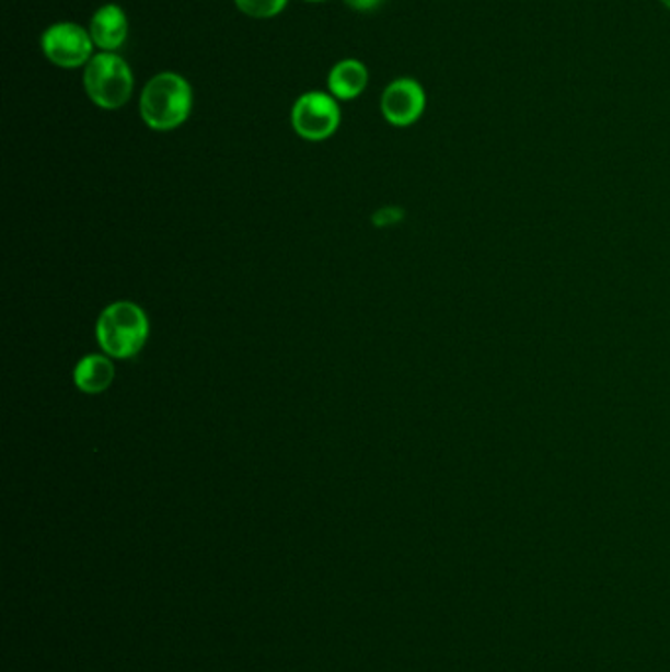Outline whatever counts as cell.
Returning <instances> with one entry per match:
<instances>
[{"label": "cell", "instance_id": "cell-5", "mask_svg": "<svg viewBox=\"0 0 670 672\" xmlns=\"http://www.w3.org/2000/svg\"><path fill=\"white\" fill-rule=\"evenodd\" d=\"M291 126L309 142H323L340 126V106L328 91H307L291 106Z\"/></svg>", "mask_w": 670, "mask_h": 672}, {"label": "cell", "instance_id": "cell-10", "mask_svg": "<svg viewBox=\"0 0 670 672\" xmlns=\"http://www.w3.org/2000/svg\"><path fill=\"white\" fill-rule=\"evenodd\" d=\"M234 4L249 19L269 20L288 9L289 0H234Z\"/></svg>", "mask_w": 670, "mask_h": 672}, {"label": "cell", "instance_id": "cell-12", "mask_svg": "<svg viewBox=\"0 0 670 672\" xmlns=\"http://www.w3.org/2000/svg\"><path fill=\"white\" fill-rule=\"evenodd\" d=\"M662 4H665V7H667V9L670 10V0H661Z\"/></svg>", "mask_w": 670, "mask_h": 672}, {"label": "cell", "instance_id": "cell-3", "mask_svg": "<svg viewBox=\"0 0 670 672\" xmlns=\"http://www.w3.org/2000/svg\"><path fill=\"white\" fill-rule=\"evenodd\" d=\"M150 333L145 311L130 301L113 303L96 321V340L106 355L130 358L138 355Z\"/></svg>", "mask_w": 670, "mask_h": 672}, {"label": "cell", "instance_id": "cell-6", "mask_svg": "<svg viewBox=\"0 0 670 672\" xmlns=\"http://www.w3.org/2000/svg\"><path fill=\"white\" fill-rule=\"evenodd\" d=\"M380 108L383 118L392 126L405 128L415 125L427 108L425 86L413 78L393 79L383 89Z\"/></svg>", "mask_w": 670, "mask_h": 672}, {"label": "cell", "instance_id": "cell-4", "mask_svg": "<svg viewBox=\"0 0 670 672\" xmlns=\"http://www.w3.org/2000/svg\"><path fill=\"white\" fill-rule=\"evenodd\" d=\"M39 48L51 66L61 69L85 68L95 56V44L89 28L76 22H56L44 30Z\"/></svg>", "mask_w": 670, "mask_h": 672}, {"label": "cell", "instance_id": "cell-9", "mask_svg": "<svg viewBox=\"0 0 670 672\" xmlns=\"http://www.w3.org/2000/svg\"><path fill=\"white\" fill-rule=\"evenodd\" d=\"M76 385L85 394H101L113 384L115 380V366L106 356H85L73 372Z\"/></svg>", "mask_w": 670, "mask_h": 672}, {"label": "cell", "instance_id": "cell-8", "mask_svg": "<svg viewBox=\"0 0 670 672\" xmlns=\"http://www.w3.org/2000/svg\"><path fill=\"white\" fill-rule=\"evenodd\" d=\"M370 81V73L365 61L346 58L336 61L326 76V91L336 101H355L362 95Z\"/></svg>", "mask_w": 670, "mask_h": 672}, {"label": "cell", "instance_id": "cell-2", "mask_svg": "<svg viewBox=\"0 0 670 672\" xmlns=\"http://www.w3.org/2000/svg\"><path fill=\"white\" fill-rule=\"evenodd\" d=\"M135 73L123 56L96 51L83 68V86L93 105L103 111H118L132 99Z\"/></svg>", "mask_w": 670, "mask_h": 672}, {"label": "cell", "instance_id": "cell-13", "mask_svg": "<svg viewBox=\"0 0 670 672\" xmlns=\"http://www.w3.org/2000/svg\"><path fill=\"white\" fill-rule=\"evenodd\" d=\"M305 2H325V0H305Z\"/></svg>", "mask_w": 670, "mask_h": 672}, {"label": "cell", "instance_id": "cell-1", "mask_svg": "<svg viewBox=\"0 0 670 672\" xmlns=\"http://www.w3.org/2000/svg\"><path fill=\"white\" fill-rule=\"evenodd\" d=\"M193 111V86L182 73L162 71L146 81L140 95V116L155 132L175 130Z\"/></svg>", "mask_w": 670, "mask_h": 672}, {"label": "cell", "instance_id": "cell-7", "mask_svg": "<svg viewBox=\"0 0 670 672\" xmlns=\"http://www.w3.org/2000/svg\"><path fill=\"white\" fill-rule=\"evenodd\" d=\"M86 28L99 51L118 54V49L123 48L128 39L130 22L123 7L103 4L101 9L95 10Z\"/></svg>", "mask_w": 670, "mask_h": 672}, {"label": "cell", "instance_id": "cell-11", "mask_svg": "<svg viewBox=\"0 0 670 672\" xmlns=\"http://www.w3.org/2000/svg\"><path fill=\"white\" fill-rule=\"evenodd\" d=\"M345 4L356 12H372L382 7L383 0H345Z\"/></svg>", "mask_w": 670, "mask_h": 672}]
</instances>
